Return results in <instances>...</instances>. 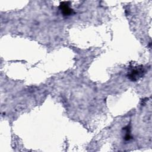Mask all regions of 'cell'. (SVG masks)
<instances>
[{"instance_id": "1", "label": "cell", "mask_w": 152, "mask_h": 152, "mask_svg": "<svg viewBox=\"0 0 152 152\" xmlns=\"http://www.w3.org/2000/svg\"><path fill=\"white\" fill-rule=\"evenodd\" d=\"M144 69L142 68H135L131 70L130 73L128 74V78L132 81H136L139 77H141L143 75Z\"/></svg>"}, {"instance_id": "2", "label": "cell", "mask_w": 152, "mask_h": 152, "mask_svg": "<svg viewBox=\"0 0 152 152\" xmlns=\"http://www.w3.org/2000/svg\"><path fill=\"white\" fill-rule=\"evenodd\" d=\"M69 1H64L60 3L59 8L61 10L64 15H69L73 13V10L69 7Z\"/></svg>"}]
</instances>
